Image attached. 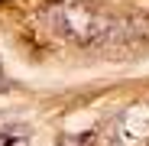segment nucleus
<instances>
[{
    "instance_id": "obj_3",
    "label": "nucleus",
    "mask_w": 149,
    "mask_h": 146,
    "mask_svg": "<svg viewBox=\"0 0 149 146\" xmlns=\"http://www.w3.org/2000/svg\"><path fill=\"white\" fill-rule=\"evenodd\" d=\"M26 140H29L26 127H19V124L0 127V146H26Z\"/></svg>"
},
{
    "instance_id": "obj_2",
    "label": "nucleus",
    "mask_w": 149,
    "mask_h": 146,
    "mask_svg": "<svg viewBox=\"0 0 149 146\" xmlns=\"http://www.w3.org/2000/svg\"><path fill=\"white\" fill-rule=\"evenodd\" d=\"M143 140H149V101L123 107L104 130L107 146H139Z\"/></svg>"
},
{
    "instance_id": "obj_1",
    "label": "nucleus",
    "mask_w": 149,
    "mask_h": 146,
    "mask_svg": "<svg viewBox=\"0 0 149 146\" xmlns=\"http://www.w3.org/2000/svg\"><path fill=\"white\" fill-rule=\"evenodd\" d=\"M42 23L55 36L74 45H113V42H139L149 36V16H117L91 0H62L45 7Z\"/></svg>"
},
{
    "instance_id": "obj_5",
    "label": "nucleus",
    "mask_w": 149,
    "mask_h": 146,
    "mask_svg": "<svg viewBox=\"0 0 149 146\" xmlns=\"http://www.w3.org/2000/svg\"><path fill=\"white\" fill-rule=\"evenodd\" d=\"M58 146H71V143H68V140H65V143H58ZM74 146H78V143H74Z\"/></svg>"
},
{
    "instance_id": "obj_4",
    "label": "nucleus",
    "mask_w": 149,
    "mask_h": 146,
    "mask_svg": "<svg viewBox=\"0 0 149 146\" xmlns=\"http://www.w3.org/2000/svg\"><path fill=\"white\" fill-rule=\"evenodd\" d=\"M7 85H10V81H7V75H3V68H0V91H3Z\"/></svg>"
}]
</instances>
